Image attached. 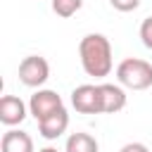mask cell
I'll use <instances>...</instances> for the list:
<instances>
[{
  "instance_id": "cell-2",
  "label": "cell",
  "mask_w": 152,
  "mask_h": 152,
  "mask_svg": "<svg viewBox=\"0 0 152 152\" xmlns=\"http://www.w3.org/2000/svg\"><path fill=\"white\" fill-rule=\"evenodd\" d=\"M116 81L128 90H147L152 86V64L140 57H126L116 66Z\"/></svg>"
},
{
  "instance_id": "cell-12",
  "label": "cell",
  "mask_w": 152,
  "mask_h": 152,
  "mask_svg": "<svg viewBox=\"0 0 152 152\" xmlns=\"http://www.w3.org/2000/svg\"><path fill=\"white\" fill-rule=\"evenodd\" d=\"M140 40H142V45L147 50H152V17L142 19V24H140Z\"/></svg>"
},
{
  "instance_id": "cell-14",
  "label": "cell",
  "mask_w": 152,
  "mask_h": 152,
  "mask_svg": "<svg viewBox=\"0 0 152 152\" xmlns=\"http://www.w3.org/2000/svg\"><path fill=\"white\" fill-rule=\"evenodd\" d=\"M119 152H150V150H147V145H142V142H126Z\"/></svg>"
},
{
  "instance_id": "cell-4",
  "label": "cell",
  "mask_w": 152,
  "mask_h": 152,
  "mask_svg": "<svg viewBox=\"0 0 152 152\" xmlns=\"http://www.w3.org/2000/svg\"><path fill=\"white\" fill-rule=\"evenodd\" d=\"M71 104L78 114H102V97L100 86L83 83L71 90Z\"/></svg>"
},
{
  "instance_id": "cell-11",
  "label": "cell",
  "mask_w": 152,
  "mask_h": 152,
  "mask_svg": "<svg viewBox=\"0 0 152 152\" xmlns=\"http://www.w3.org/2000/svg\"><path fill=\"white\" fill-rule=\"evenodd\" d=\"M81 7H83V0H52V12L62 19L74 17Z\"/></svg>"
},
{
  "instance_id": "cell-7",
  "label": "cell",
  "mask_w": 152,
  "mask_h": 152,
  "mask_svg": "<svg viewBox=\"0 0 152 152\" xmlns=\"http://www.w3.org/2000/svg\"><path fill=\"white\" fill-rule=\"evenodd\" d=\"M26 119V104L17 95H5L0 100V121L5 126H19Z\"/></svg>"
},
{
  "instance_id": "cell-9",
  "label": "cell",
  "mask_w": 152,
  "mask_h": 152,
  "mask_svg": "<svg viewBox=\"0 0 152 152\" xmlns=\"http://www.w3.org/2000/svg\"><path fill=\"white\" fill-rule=\"evenodd\" d=\"M0 152H36L33 150V138L26 131L10 128L0 140Z\"/></svg>"
},
{
  "instance_id": "cell-3",
  "label": "cell",
  "mask_w": 152,
  "mask_h": 152,
  "mask_svg": "<svg viewBox=\"0 0 152 152\" xmlns=\"http://www.w3.org/2000/svg\"><path fill=\"white\" fill-rule=\"evenodd\" d=\"M50 78V64L40 55H28L19 62V81L28 88H40Z\"/></svg>"
},
{
  "instance_id": "cell-13",
  "label": "cell",
  "mask_w": 152,
  "mask_h": 152,
  "mask_svg": "<svg viewBox=\"0 0 152 152\" xmlns=\"http://www.w3.org/2000/svg\"><path fill=\"white\" fill-rule=\"evenodd\" d=\"M109 5L119 12H133V10H138L140 0H109Z\"/></svg>"
},
{
  "instance_id": "cell-1",
  "label": "cell",
  "mask_w": 152,
  "mask_h": 152,
  "mask_svg": "<svg viewBox=\"0 0 152 152\" xmlns=\"http://www.w3.org/2000/svg\"><path fill=\"white\" fill-rule=\"evenodd\" d=\"M78 57H81V66L88 76L102 78L109 76L114 62H112V43L107 36L102 33H88L81 38L78 43Z\"/></svg>"
},
{
  "instance_id": "cell-6",
  "label": "cell",
  "mask_w": 152,
  "mask_h": 152,
  "mask_svg": "<svg viewBox=\"0 0 152 152\" xmlns=\"http://www.w3.org/2000/svg\"><path fill=\"white\" fill-rule=\"evenodd\" d=\"M100 97H102V114H116L128 102L124 86L114 83H100Z\"/></svg>"
},
{
  "instance_id": "cell-10",
  "label": "cell",
  "mask_w": 152,
  "mask_h": 152,
  "mask_svg": "<svg viewBox=\"0 0 152 152\" xmlns=\"http://www.w3.org/2000/svg\"><path fill=\"white\" fill-rule=\"evenodd\" d=\"M100 145L97 140L90 135V133H83V131H76L66 138V145H64V152H97Z\"/></svg>"
},
{
  "instance_id": "cell-5",
  "label": "cell",
  "mask_w": 152,
  "mask_h": 152,
  "mask_svg": "<svg viewBox=\"0 0 152 152\" xmlns=\"http://www.w3.org/2000/svg\"><path fill=\"white\" fill-rule=\"evenodd\" d=\"M64 102H62V95H57L55 90H48V88H38L31 100H28V114H33L36 121H43L48 119L50 114H55L57 109H62Z\"/></svg>"
},
{
  "instance_id": "cell-15",
  "label": "cell",
  "mask_w": 152,
  "mask_h": 152,
  "mask_svg": "<svg viewBox=\"0 0 152 152\" xmlns=\"http://www.w3.org/2000/svg\"><path fill=\"white\" fill-rule=\"evenodd\" d=\"M38 152H59L57 147H43V150H38Z\"/></svg>"
},
{
  "instance_id": "cell-8",
  "label": "cell",
  "mask_w": 152,
  "mask_h": 152,
  "mask_svg": "<svg viewBox=\"0 0 152 152\" xmlns=\"http://www.w3.org/2000/svg\"><path fill=\"white\" fill-rule=\"evenodd\" d=\"M66 128H69V112H66V107H62L55 114H50L48 119L38 121V131H40V135L45 140H57L62 133H66Z\"/></svg>"
}]
</instances>
